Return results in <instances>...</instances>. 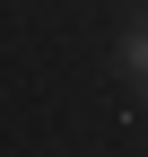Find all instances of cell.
Here are the masks:
<instances>
[{"instance_id":"cell-1","label":"cell","mask_w":148,"mask_h":157,"mask_svg":"<svg viewBox=\"0 0 148 157\" xmlns=\"http://www.w3.org/2000/svg\"><path fill=\"white\" fill-rule=\"evenodd\" d=\"M122 70H131V78H148V17L122 35Z\"/></svg>"},{"instance_id":"cell-2","label":"cell","mask_w":148,"mask_h":157,"mask_svg":"<svg viewBox=\"0 0 148 157\" xmlns=\"http://www.w3.org/2000/svg\"><path fill=\"white\" fill-rule=\"evenodd\" d=\"M139 96H148V78H139Z\"/></svg>"}]
</instances>
